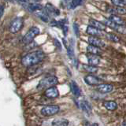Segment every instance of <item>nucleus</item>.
I'll use <instances>...</instances> for the list:
<instances>
[{"instance_id": "1", "label": "nucleus", "mask_w": 126, "mask_h": 126, "mask_svg": "<svg viewBox=\"0 0 126 126\" xmlns=\"http://www.w3.org/2000/svg\"><path fill=\"white\" fill-rule=\"evenodd\" d=\"M44 58V54L41 50H35L25 54L21 59V63L24 66L30 67L38 64Z\"/></svg>"}, {"instance_id": "2", "label": "nucleus", "mask_w": 126, "mask_h": 126, "mask_svg": "<svg viewBox=\"0 0 126 126\" xmlns=\"http://www.w3.org/2000/svg\"><path fill=\"white\" fill-rule=\"evenodd\" d=\"M58 80L56 77L54 76H49L43 78L42 80L39 82V84L36 87L38 90H42V89H46L50 87L54 86L58 84Z\"/></svg>"}, {"instance_id": "3", "label": "nucleus", "mask_w": 126, "mask_h": 126, "mask_svg": "<svg viewBox=\"0 0 126 126\" xmlns=\"http://www.w3.org/2000/svg\"><path fill=\"white\" fill-rule=\"evenodd\" d=\"M39 34V29L38 27L33 26L27 32L25 36L23 37V43L25 44H29L33 40L34 38Z\"/></svg>"}, {"instance_id": "4", "label": "nucleus", "mask_w": 126, "mask_h": 126, "mask_svg": "<svg viewBox=\"0 0 126 126\" xmlns=\"http://www.w3.org/2000/svg\"><path fill=\"white\" fill-rule=\"evenodd\" d=\"M102 23H104L106 26H108L110 29L118 32L121 34H126V27L124 26L123 25H118V24L112 21L111 20H110V19L104 20V21H102Z\"/></svg>"}, {"instance_id": "5", "label": "nucleus", "mask_w": 126, "mask_h": 126, "mask_svg": "<svg viewBox=\"0 0 126 126\" xmlns=\"http://www.w3.org/2000/svg\"><path fill=\"white\" fill-rule=\"evenodd\" d=\"M58 106L56 105H48L46 106H43L41 110V113L43 116H53L59 112Z\"/></svg>"}, {"instance_id": "6", "label": "nucleus", "mask_w": 126, "mask_h": 126, "mask_svg": "<svg viewBox=\"0 0 126 126\" xmlns=\"http://www.w3.org/2000/svg\"><path fill=\"white\" fill-rule=\"evenodd\" d=\"M23 20L21 17L15 18L10 25V32L11 33H17L22 29L23 27Z\"/></svg>"}, {"instance_id": "7", "label": "nucleus", "mask_w": 126, "mask_h": 126, "mask_svg": "<svg viewBox=\"0 0 126 126\" xmlns=\"http://www.w3.org/2000/svg\"><path fill=\"white\" fill-rule=\"evenodd\" d=\"M84 81L88 85H97L100 84V83H102L101 79L94 76V75H88V76H86L84 77Z\"/></svg>"}, {"instance_id": "8", "label": "nucleus", "mask_w": 126, "mask_h": 126, "mask_svg": "<svg viewBox=\"0 0 126 126\" xmlns=\"http://www.w3.org/2000/svg\"><path fill=\"white\" fill-rule=\"evenodd\" d=\"M87 59H88V64L92 65H98L100 62V58L98 54H94L92 53H88L86 54Z\"/></svg>"}, {"instance_id": "9", "label": "nucleus", "mask_w": 126, "mask_h": 126, "mask_svg": "<svg viewBox=\"0 0 126 126\" xmlns=\"http://www.w3.org/2000/svg\"><path fill=\"white\" fill-rule=\"evenodd\" d=\"M77 105L79 108L82 110L83 111H84L88 113H90L92 112V106H90V104L88 102L85 100H77Z\"/></svg>"}, {"instance_id": "10", "label": "nucleus", "mask_w": 126, "mask_h": 126, "mask_svg": "<svg viewBox=\"0 0 126 126\" xmlns=\"http://www.w3.org/2000/svg\"><path fill=\"white\" fill-rule=\"evenodd\" d=\"M102 31V30L98 29L97 28H94L89 25V26H88L86 29V32L87 34H88L90 35H93V36H102L103 35V32Z\"/></svg>"}, {"instance_id": "11", "label": "nucleus", "mask_w": 126, "mask_h": 126, "mask_svg": "<svg viewBox=\"0 0 126 126\" xmlns=\"http://www.w3.org/2000/svg\"><path fill=\"white\" fill-rule=\"evenodd\" d=\"M45 95L50 98H57L59 95V92L56 87L52 86V87H50L48 88H47V90L45 91Z\"/></svg>"}, {"instance_id": "12", "label": "nucleus", "mask_w": 126, "mask_h": 126, "mask_svg": "<svg viewBox=\"0 0 126 126\" xmlns=\"http://www.w3.org/2000/svg\"><path fill=\"white\" fill-rule=\"evenodd\" d=\"M45 10L47 12V14H48L50 16H58L59 14H60V11H59L58 9H57L56 7L54 6L52 4L50 3H47V5L45 6Z\"/></svg>"}, {"instance_id": "13", "label": "nucleus", "mask_w": 126, "mask_h": 126, "mask_svg": "<svg viewBox=\"0 0 126 126\" xmlns=\"http://www.w3.org/2000/svg\"><path fill=\"white\" fill-rule=\"evenodd\" d=\"M88 43L89 44L91 45H93V46H96V47H105V43L102 40V39L97 38L96 36H90L88 38Z\"/></svg>"}, {"instance_id": "14", "label": "nucleus", "mask_w": 126, "mask_h": 126, "mask_svg": "<svg viewBox=\"0 0 126 126\" xmlns=\"http://www.w3.org/2000/svg\"><path fill=\"white\" fill-rule=\"evenodd\" d=\"M97 90L101 93H109L113 90V86L108 84H100L97 87Z\"/></svg>"}, {"instance_id": "15", "label": "nucleus", "mask_w": 126, "mask_h": 126, "mask_svg": "<svg viewBox=\"0 0 126 126\" xmlns=\"http://www.w3.org/2000/svg\"><path fill=\"white\" fill-rule=\"evenodd\" d=\"M69 86H70L71 92H72V93L74 94L75 96H76V97H80L81 95V91H80V88H79V86L77 84L76 81L72 80V81L70 82Z\"/></svg>"}, {"instance_id": "16", "label": "nucleus", "mask_w": 126, "mask_h": 126, "mask_svg": "<svg viewBox=\"0 0 126 126\" xmlns=\"http://www.w3.org/2000/svg\"><path fill=\"white\" fill-rule=\"evenodd\" d=\"M89 25L94 27V28H97L98 29H101V30H105L106 28V25L104 23L98 21L96 20H93V19L89 20Z\"/></svg>"}, {"instance_id": "17", "label": "nucleus", "mask_w": 126, "mask_h": 126, "mask_svg": "<svg viewBox=\"0 0 126 126\" xmlns=\"http://www.w3.org/2000/svg\"><path fill=\"white\" fill-rule=\"evenodd\" d=\"M107 11L109 14H126V9L124 8L123 6H117L116 8H111V9H109Z\"/></svg>"}, {"instance_id": "18", "label": "nucleus", "mask_w": 126, "mask_h": 126, "mask_svg": "<svg viewBox=\"0 0 126 126\" xmlns=\"http://www.w3.org/2000/svg\"><path fill=\"white\" fill-rule=\"evenodd\" d=\"M87 51L89 53H92V54H98L99 55L101 54L102 52L100 49V47H96V46H93V45H89L87 47Z\"/></svg>"}, {"instance_id": "19", "label": "nucleus", "mask_w": 126, "mask_h": 126, "mask_svg": "<svg viewBox=\"0 0 126 126\" xmlns=\"http://www.w3.org/2000/svg\"><path fill=\"white\" fill-rule=\"evenodd\" d=\"M69 125V121L65 118H56L52 122V125L56 126H66Z\"/></svg>"}, {"instance_id": "20", "label": "nucleus", "mask_w": 126, "mask_h": 126, "mask_svg": "<svg viewBox=\"0 0 126 126\" xmlns=\"http://www.w3.org/2000/svg\"><path fill=\"white\" fill-rule=\"evenodd\" d=\"M43 5L39 3H31L28 6V10L30 12H35V11H39V10H41L43 9Z\"/></svg>"}, {"instance_id": "21", "label": "nucleus", "mask_w": 126, "mask_h": 126, "mask_svg": "<svg viewBox=\"0 0 126 126\" xmlns=\"http://www.w3.org/2000/svg\"><path fill=\"white\" fill-rule=\"evenodd\" d=\"M104 107L108 110H114L117 107V104L113 101H107L104 102Z\"/></svg>"}, {"instance_id": "22", "label": "nucleus", "mask_w": 126, "mask_h": 126, "mask_svg": "<svg viewBox=\"0 0 126 126\" xmlns=\"http://www.w3.org/2000/svg\"><path fill=\"white\" fill-rule=\"evenodd\" d=\"M83 69L85 70L86 72H88L91 73H94L98 72V67L96 65H83Z\"/></svg>"}, {"instance_id": "23", "label": "nucleus", "mask_w": 126, "mask_h": 126, "mask_svg": "<svg viewBox=\"0 0 126 126\" xmlns=\"http://www.w3.org/2000/svg\"><path fill=\"white\" fill-rule=\"evenodd\" d=\"M36 15L42 20L43 21H44V22L49 21V16L50 15L47 14V12L46 10L42 11V12H38V13L36 14Z\"/></svg>"}, {"instance_id": "24", "label": "nucleus", "mask_w": 126, "mask_h": 126, "mask_svg": "<svg viewBox=\"0 0 126 126\" xmlns=\"http://www.w3.org/2000/svg\"><path fill=\"white\" fill-rule=\"evenodd\" d=\"M109 19L111 20L112 21L118 24V25H124L125 24V21H123V19L121 18L120 17H118V16L115 15V14H111L110 16Z\"/></svg>"}, {"instance_id": "25", "label": "nucleus", "mask_w": 126, "mask_h": 126, "mask_svg": "<svg viewBox=\"0 0 126 126\" xmlns=\"http://www.w3.org/2000/svg\"><path fill=\"white\" fill-rule=\"evenodd\" d=\"M67 54H68V55H69V58L74 63L75 61H76V57H75V54H74V50H73V45H69V47H67Z\"/></svg>"}, {"instance_id": "26", "label": "nucleus", "mask_w": 126, "mask_h": 126, "mask_svg": "<svg viewBox=\"0 0 126 126\" xmlns=\"http://www.w3.org/2000/svg\"><path fill=\"white\" fill-rule=\"evenodd\" d=\"M84 1L85 0H72V2H70V8L71 9H75L77 6L82 5Z\"/></svg>"}, {"instance_id": "27", "label": "nucleus", "mask_w": 126, "mask_h": 126, "mask_svg": "<svg viewBox=\"0 0 126 126\" xmlns=\"http://www.w3.org/2000/svg\"><path fill=\"white\" fill-rule=\"evenodd\" d=\"M106 36L107 37L108 39H110V40H111L113 42H119L120 41V39L119 37L117 36V35H116L115 34H113V33H107L106 35Z\"/></svg>"}, {"instance_id": "28", "label": "nucleus", "mask_w": 126, "mask_h": 126, "mask_svg": "<svg viewBox=\"0 0 126 126\" xmlns=\"http://www.w3.org/2000/svg\"><path fill=\"white\" fill-rule=\"evenodd\" d=\"M112 3L117 6H126V0H111Z\"/></svg>"}, {"instance_id": "29", "label": "nucleus", "mask_w": 126, "mask_h": 126, "mask_svg": "<svg viewBox=\"0 0 126 126\" xmlns=\"http://www.w3.org/2000/svg\"><path fill=\"white\" fill-rule=\"evenodd\" d=\"M73 30L77 36H79V35H80V29H79V25L77 23H73Z\"/></svg>"}, {"instance_id": "30", "label": "nucleus", "mask_w": 126, "mask_h": 126, "mask_svg": "<svg viewBox=\"0 0 126 126\" xmlns=\"http://www.w3.org/2000/svg\"><path fill=\"white\" fill-rule=\"evenodd\" d=\"M54 43H55V47H56L59 50H61V49H62V45H61L60 42H59L57 39H54Z\"/></svg>"}, {"instance_id": "31", "label": "nucleus", "mask_w": 126, "mask_h": 126, "mask_svg": "<svg viewBox=\"0 0 126 126\" xmlns=\"http://www.w3.org/2000/svg\"><path fill=\"white\" fill-rule=\"evenodd\" d=\"M62 31H63V33H64V35H66L67 32H68V30H69L68 26H67L66 25H64L62 27Z\"/></svg>"}, {"instance_id": "32", "label": "nucleus", "mask_w": 126, "mask_h": 126, "mask_svg": "<svg viewBox=\"0 0 126 126\" xmlns=\"http://www.w3.org/2000/svg\"><path fill=\"white\" fill-rule=\"evenodd\" d=\"M17 1L21 3H29L30 0H17Z\"/></svg>"}, {"instance_id": "33", "label": "nucleus", "mask_w": 126, "mask_h": 126, "mask_svg": "<svg viewBox=\"0 0 126 126\" xmlns=\"http://www.w3.org/2000/svg\"><path fill=\"white\" fill-rule=\"evenodd\" d=\"M3 13H4V6L2 5L1 6V14H0V17H2V15H3Z\"/></svg>"}]
</instances>
